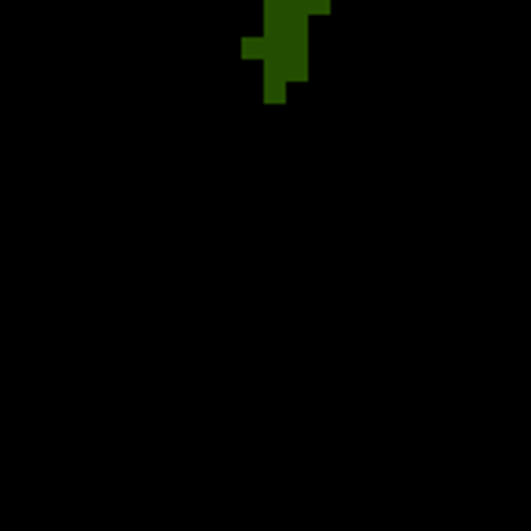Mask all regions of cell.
Here are the masks:
<instances>
[{
	"label": "cell",
	"mask_w": 531,
	"mask_h": 531,
	"mask_svg": "<svg viewBox=\"0 0 531 531\" xmlns=\"http://www.w3.org/2000/svg\"><path fill=\"white\" fill-rule=\"evenodd\" d=\"M260 63H264V101H268V104H283V97H286V85H290L286 71L279 67V63H275L272 56H264Z\"/></svg>",
	"instance_id": "cell-1"
},
{
	"label": "cell",
	"mask_w": 531,
	"mask_h": 531,
	"mask_svg": "<svg viewBox=\"0 0 531 531\" xmlns=\"http://www.w3.org/2000/svg\"><path fill=\"white\" fill-rule=\"evenodd\" d=\"M268 56V38H245L242 41V60H264Z\"/></svg>",
	"instance_id": "cell-2"
},
{
	"label": "cell",
	"mask_w": 531,
	"mask_h": 531,
	"mask_svg": "<svg viewBox=\"0 0 531 531\" xmlns=\"http://www.w3.org/2000/svg\"><path fill=\"white\" fill-rule=\"evenodd\" d=\"M309 15H331V0H305Z\"/></svg>",
	"instance_id": "cell-3"
}]
</instances>
